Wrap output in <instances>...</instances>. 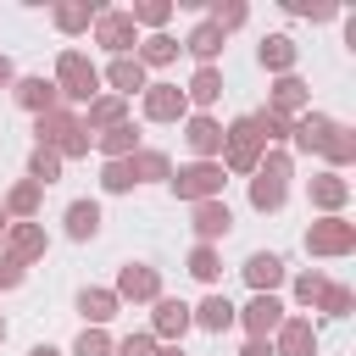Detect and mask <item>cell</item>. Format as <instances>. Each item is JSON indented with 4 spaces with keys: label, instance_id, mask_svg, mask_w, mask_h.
I'll list each match as a JSON object with an SVG mask.
<instances>
[{
    "label": "cell",
    "instance_id": "2",
    "mask_svg": "<svg viewBox=\"0 0 356 356\" xmlns=\"http://www.w3.org/2000/svg\"><path fill=\"white\" fill-rule=\"evenodd\" d=\"M250 278L256 284H273L278 278V256H250Z\"/></svg>",
    "mask_w": 356,
    "mask_h": 356
},
{
    "label": "cell",
    "instance_id": "6",
    "mask_svg": "<svg viewBox=\"0 0 356 356\" xmlns=\"http://www.w3.org/2000/svg\"><path fill=\"white\" fill-rule=\"evenodd\" d=\"M33 356H56V350H33Z\"/></svg>",
    "mask_w": 356,
    "mask_h": 356
},
{
    "label": "cell",
    "instance_id": "5",
    "mask_svg": "<svg viewBox=\"0 0 356 356\" xmlns=\"http://www.w3.org/2000/svg\"><path fill=\"white\" fill-rule=\"evenodd\" d=\"M83 312L89 317H106V295H83Z\"/></svg>",
    "mask_w": 356,
    "mask_h": 356
},
{
    "label": "cell",
    "instance_id": "1",
    "mask_svg": "<svg viewBox=\"0 0 356 356\" xmlns=\"http://www.w3.org/2000/svg\"><path fill=\"white\" fill-rule=\"evenodd\" d=\"M95 222H100V211L95 206H72V234L83 239V234H95Z\"/></svg>",
    "mask_w": 356,
    "mask_h": 356
},
{
    "label": "cell",
    "instance_id": "3",
    "mask_svg": "<svg viewBox=\"0 0 356 356\" xmlns=\"http://www.w3.org/2000/svg\"><path fill=\"white\" fill-rule=\"evenodd\" d=\"M200 312H206V328H222V323L234 317V312H228V300H206Z\"/></svg>",
    "mask_w": 356,
    "mask_h": 356
},
{
    "label": "cell",
    "instance_id": "4",
    "mask_svg": "<svg viewBox=\"0 0 356 356\" xmlns=\"http://www.w3.org/2000/svg\"><path fill=\"white\" fill-rule=\"evenodd\" d=\"M117 83H122V89H134V83H139V67H128V61H122V67H117Z\"/></svg>",
    "mask_w": 356,
    "mask_h": 356
}]
</instances>
